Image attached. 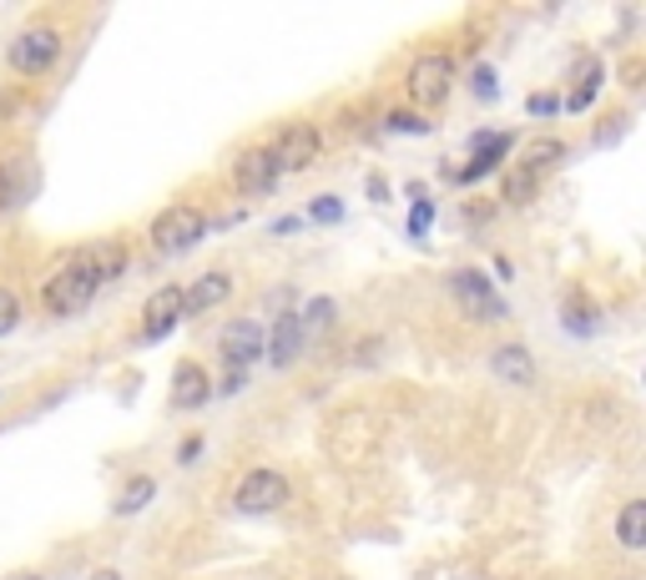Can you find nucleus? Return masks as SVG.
<instances>
[{"label":"nucleus","mask_w":646,"mask_h":580,"mask_svg":"<svg viewBox=\"0 0 646 580\" xmlns=\"http://www.w3.org/2000/svg\"><path fill=\"white\" fill-rule=\"evenodd\" d=\"M96 293H101V278H96L91 253L72 258L66 268L56 272V278H51V283H41V303H46V313H56V319H72V313H82Z\"/></svg>","instance_id":"obj_1"},{"label":"nucleus","mask_w":646,"mask_h":580,"mask_svg":"<svg viewBox=\"0 0 646 580\" xmlns=\"http://www.w3.org/2000/svg\"><path fill=\"white\" fill-rule=\"evenodd\" d=\"M207 233V217L197 213V207H187V202H177V207H168V213H157L152 223V248L157 253H187L197 248Z\"/></svg>","instance_id":"obj_2"},{"label":"nucleus","mask_w":646,"mask_h":580,"mask_svg":"<svg viewBox=\"0 0 646 580\" xmlns=\"http://www.w3.org/2000/svg\"><path fill=\"white\" fill-rule=\"evenodd\" d=\"M61 61V31L56 25H31L11 41V66L21 76H46Z\"/></svg>","instance_id":"obj_3"},{"label":"nucleus","mask_w":646,"mask_h":580,"mask_svg":"<svg viewBox=\"0 0 646 580\" xmlns=\"http://www.w3.org/2000/svg\"><path fill=\"white\" fill-rule=\"evenodd\" d=\"M455 86V61L444 56V51H424V56L409 66V96H414L419 107H440L444 96Z\"/></svg>","instance_id":"obj_4"},{"label":"nucleus","mask_w":646,"mask_h":580,"mask_svg":"<svg viewBox=\"0 0 646 580\" xmlns=\"http://www.w3.org/2000/svg\"><path fill=\"white\" fill-rule=\"evenodd\" d=\"M319 147H323V131L313 121H293V127L278 131V142L268 147L278 172H303V167L319 162Z\"/></svg>","instance_id":"obj_5"},{"label":"nucleus","mask_w":646,"mask_h":580,"mask_svg":"<svg viewBox=\"0 0 646 580\" xmlns=\"http://www.w3.org/2000/svg\"><path fill=\"white\" fill-rule=\"evenodd\" d=\"M283 500H288V480L278 470H248L238 480V490H233V505L243 515H273V509H283Z\"/></svg>","instance_id":"obj_6"},{"label":"nucleus","mask_w":646,"mask_h":580,"mask_svg":"<svg viewBox=\"0 0 646 580\" xmlns=\"http://www.w3.org/2000/svg\"><path fill=\"white\" fill-rule=\"evenodd\" d=\"M263 344H268L263 323L238 319V323H228V329H223V339H217V354H223V364H228V368L248 374V364H258V358H263Z\"/></svg>","instance_id":"obj_7"},{"label":"nucleus","mask_w":646,"mask_h":580,"mask_svg":"<svg viewBox=\"0 0 646 580\" xmlns=\"http://www.w3.org/2000/svg\"><path fill=\"white\" fill-rule=\"evenodd\" d=\"M450 293L460 298V309H465L470 319H500L505 313V303L495 298V283L485 278V272H475V268L450 272Z\"/></svg>","instance_id":"obj_8"},{"label":"nucleus","mask_w":646,"mask_h":580,"mask_svg":"<svg viewBox=\"0 0 646 580\" xmlns=\"http://www.w3.org/2000/svg\"><path fill=\"white\" fill-rule=\"evenodd\" d=\"M278 172L273 167V157L263 152V147H248V152L233 162V182H238V192H248V197H268V192L278 187Z\"/></svg>","instance_id":"obj_9"},{"label":"nucleus","mask_w":646,"mask_h":580,"mask_svg":"<svg viewBox=\"0 0 646 580\" xmlns=\"http://www.w3.org/2000/svg\"><path fill=\"white\" fill-rule=\"evenodd\" d=\"M207 399H213V379H207V368L192 364V358H182L177 374H172V409H177V415H197Z\"/></svg>","instance_id":"obj_10"},{"label":"nucleus","mask_w":646,"mask_h":580,"mask_svg":"<svg viewBox=\"0 0 646 580\" xmlns=\"http://www.w3.org/2000/svg\"><path fill=\"white\" fill-rule=\"evenodd\" d=\"M31 192H36V162H31V157H6V162H0V213L25 207Z\"/></svg>","instance_id":"obj_11"},{"label":"nucleus","mask_w":646,"mask_h":580,"mask_svg":"<svg viewBox=\"0 0 646 580\" xmlns=\"http://www.w3.org/2000/svg\"><path fill=\"white\" fill-rule=\"evenodd\" d=\"M142 323H147V339H162L182 323V288L177 283H162L142 309Z\"/></svg>","instance_id":"obj_12"},{"label":"nucleus","mask_w":646,"mask_h":580,"mask_svg":"<svg viewBox=\"0 0 646 580\" xmlns=\"http://www.w3.org/2000/svg\"><path fill=\"white\" fill-rule=\"evenodd\" d=\"M491 374L515 384V389H526V384H536V354H530L526 344H500L491 354Z\"/></svg>","instance_id":"obj_13"},{"label":"nucleus","mask_w":646,"mask_h":580,"mask_svg":"<svg viewBox=\"0 0 646 580\" xmlns=\"http://www.w3.org/2000/svg\"><path fill=\"white\" fill-rule=\"evenodd\" d=\"M228 293H233L228 272H203L192 288H182V313H207V309H217Z\"/></svg>","instance_id":"obj_14"},{"label":"nucleus","mask_w":646,"mask_h":580,"mask_svg":"<svg viewBox=\"0 0 646 580\" xmlns=\"http://www.w3.org/2000/svg\"><path fill=\"white\" fill-rule=\"evenodd\" d=\"M268 354H273V368H293L299 364V348H303V329H299V313H283L273 323V339H268Z\"/></svg>","instance_id":"obj_15"},{"label":"nucleus","mask_w":646,"mask_h":580,"mask_svg":"<svg viewBox=\"0 0 646 580\" xmlns=\"http://www.w3.org/2000/svg\"><path fill=\"white\" fill-rule=\"evenodd\" d=\"M480 152H475V162H470V167H460V172H455V182H480V178H485V172H495V167H500V157L505 152H510V137H505V131H495V137H480Z\"/></svg>","instance_id":"obj_16"},{"label":"nucleus","mask_w":646,"mask_h":580,"mask_svg":"<svg viewBox=\"0 0 646 580\" xmlns=\"http://www.w3.org/2000/svg\"><path fill=\"white\" fill-rule=\"evenodd\" d=\"M601 76H606L601 56H581V61H575V92L566 96L561 107H566V111H586V107H591V96H596V86H601Z\"/></svg>","instance_id":"obj_17"},{"label":"nucleus","mask_w":646,"mask_h":580,"mask_svg":"<svg viewBox=\"0 0 646 580\" xmlns=\"http://www.w3.org/2000/svg\"><path fill=\"white\" fill-rule=\"evenodd\" d=\"M561 323L571 333H581V339H586V333H596V323H601V309L596 303H591L586 293H581V288H571V293L561 298Z\"/></svg>","instance_id":"obj_18"},{"label":"nucleus","mask_w":646,"mask_h":580,"mask_svg":"<svg viewBox=\"0 0 646 580\" xmlns=\"http://www.w3.org/2000/svg\"><path fill=\"white\" fill-rule=\"evenodd\" d=\"M561 162H566V142H556V137H536V142L520 152V172H530V178H546V172Z\"/></svg>","instance_id":"obj_19"},{"label":"nucleus","mask_w":646,"mask_h":580,"mask_svg":"<svg viewBox=\"0 0 646 580\" xmlns=\"http://www.w3.org/2000/svg\"><path fill=\"white\" fill-rule=\"evenodd\" d=\"M616 540L626 550H642L646 545V500H626L622 515H616Z\"/></svg>","instance_id":"obj_20"},{"label":"nucleus","mask_w":646,"mask_h":580,"mask_svg":"<svg viewBox=\"0 0 646 580\" xmlns=\"http://www.w3.org/2000/svg\"><path fill=\"white\" fill-rule=\"evenodd\" d=\"M91 262H96V278H101V283H111V278H121V272H127V248H121V243H91Z\"/></svg>","instance_id":"obj_21"},{"label":"nucleus","mask_w":646,"mask_h":580,"mask_svg":"<svg viewBox=\"0 0 646 580\" xmlns=\"http://www.w3.org/2000/svg\"><path fill=\"white\" fill-rule=\"evenodd\" d=\"M152 495H157V480L152 474H132V480H127V490H121L117 495V515H137V509H147L152 505Z\"/></svg>","instance_id":"obj_22"},{"label":"nucleus","mask_w":646,"mask_h":580,"mask_svg":"<svg viewBox=\"0 0 646 580\" xmlns=\"http://www.w3.org/2000/svg\"><path fill=\"white\" fill-rule=\"evenodd\" d=\"M536 187H540V178H530V172H520V167H515L510 178H505V202H515V207H526V202L536 197Z\"/></svg>","instance_id":"obj_23"},{"label":"nucleus","mask_w":646,"mask_h":580,"mask_svg":"<svg viewBox=\"0 0 646 580\" xmlns=\"http://www.w3.org/2000/svg\"><path fill=\"white\" fill-rule=\"evenodd\" d=\"M329 319H334V298H313L309 309H303L299 329H329Z\"/></svg>","instance_id":"obj_24"},{"label":"nucleus","mask_w":646,"mask_h":580,"mask_svg":"<svg viewBox=\"0 0 646 580\" xmlns=\"http://www.w3.org/2000/svg\"><path fill=\"white\" fill-rule=\"evenodd\" d=\"M15 323H21V298H15L11 288H0V339H6Z\"/></svg>","instance_id":"obj_25"},{"label":"nucleus","mask_w":646,"mask_h":580,"mask_svg":"<svg viewBox=\"0 0 646 580\" xmlns=\"http://www.w3.org/2000/svg\"><path fill=\"white\" fill-rule=\"evenodd\" d=\"M309 217H313V223H338V217H344V202H338V197H313Z\"/></svg>","instance_id":"obj_26"},{"label":"nucleus","mask_w":646,"mask_h":580,"mask_svg":"<svg viewBox=\"0 0 646 580\" xmlns=\"http://www.w3.org/2000/svg\"><path fill=\"white\" fill-rule=\"evenodd\" d=\"M389 131H430V121L414 111H389Z\"/></svg>","instance_id":"obj_27"},{"label":"nucleus","mask_w":646,"mask_h":580,"mask_svg":"<svg viewBox=\"0 0 646 580\" xmlns=\"http://www.w3.org/2000/svg\"><path fill=\"white\" fill-rule=\"evenodd\" d=\"M470 86H475L480 101H491V96H495V72H491V66H480V72L470 76Z\"/></svg>","instance_id":"obj_28"},{"label":"nucleus","mask_w":646,"mask_h":580,"mask_svg":"<svg viewBox=\"0 0 646 580\" xmlns=\"http://www.w3.org/2000/svg\"><path fill=\"white\" fill-rule=\"evenodd\" d=\"M430 217H434V207H430V202H419V207H414V217H409V233H414V237H424Z\"/></svg>","instance_id":"obj_29"},{"label":"nucleus","mask_w":646,"mask_h":580,"mask_svg":"<svg viewBox=\"0 0 646 580\" xmlns=\"http://www.w3.org/2000/svg\"><path fill=\"white\" fill-rule=\"evenodd\" d=\"M197 454H203V434H187L182 439V450H177V464H192Z\"/></svg>","instance_id":"obj_30"},{"label":"nucleus","mask_w":646,"mask_h":580,"mask_svg":"<svg viewBox=\"0 0 646 580\" xmlns=\"http://www.w3.org/2000/svg\"><path fill=\"white\" fill-rule=\"evenodd\" d=\"M530 111H536V117H551V111H561V101H556V96H530Z\"/></svg>","instance_id":"obj_31"},{"label":"nucleus","mask_w":646,"mask_h":580,"mask_svg":"<svg viewBox=\"0 0 646 580\" xmlns=\"http://www.w3.org/2000/svg\"><path fill=\"white\" fill-rule=\"evenodd\" d=\"M96 580H121V576H111V570H101V576H96Z\"/></svg>","instance_id":"obj_32"},{"label":"nucleus","mask_w":646,"mask_h":580,"mask_svg":"<svg viewBox=\"0 0 646 580\" xmlns=\"http://www.w3.org/2000/svg\"><path fill=\"white\" fill-rule=\"evenodd\" d=\"M11 580H46V576H11Z\"/></svg>","instance_id":"obj_33"}]
</instances>
